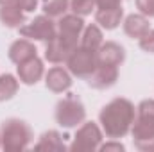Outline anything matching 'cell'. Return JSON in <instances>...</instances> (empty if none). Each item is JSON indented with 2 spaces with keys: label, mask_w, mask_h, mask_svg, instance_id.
Segmentation results:
<instances>
[{
  "label": "cell",
  "mask_w": 154,
  "mask_h": 152,
  "mask_svg": "<svg viewBox=\"0 0 154 152\" xmlns=\"http://www.w3.org/2000/svg\"><path fill=\"white\" fill-rule=\"evenodd\" d=\"M0 147H2V134H0Z\"/></svg>",
  "instance_id": "cell-29"
},
{
  "label": "cell",
  "mask_w": 154,
  "mask_h": 152,
  "mask_svg": "<svg viewBox=\"0 0 154 152\" xmlns=\"http://www.w3.org/2000/svg\"><path fill=\"white\" fill-rule=\"evenodd\" d=\"M97 9H109V7H120L122 0H95Z\"/></svg>",
  "instance_id": "cell-26"
},
{
  "label": "cell",
  "mask_w": 154,
  "mask_h": 152,
  "mask_svg": "<svg viewBox=\"0 0 154 152\" xmlns=\"http://www.w3.org/2000/svg\"><path fill=\"white\" fill-rule=\"evenodd\" d=\"M99 150H102V152H109V150L122 152V150H124V145H122V143H118V141H108V143H104V145L100 143Z\"/></svg>",
  "instance_id": "cell-27"
},
{
  "label": "cell",
  "mask_w": 154,
  "mask_h": 152,
  "mask_svg": "<svg viewBox=\"0 0 154 152\" xmlns=\"http://www.w3.org/2000/svg\"><path fill=\"white\" fill-rule=\"evenodd\" d=\"M45 84L50 91L54 93H63L68 91L72 86V74L68 70H65L63 66H54L47 72L45 75Z\"/></svg>",
  "instance_id": "cell-11"
},
{
  "label": "cell",
  "mask_w": 154,
  "mask_h": 152,
  "mask_svg": "<svg viewBox=\"0 0 154 152\" xmlns=\"http://www.w3.org/2000/svg\"><path fill=\"white\" fill-rule=\"evenodd\" d=\"M2 149L5 152L25 150L32 141V129L20 118H9L0 127Z\"/></svg>",
  "instance_id": "cell-3"
},
{
  "label": "cell",
  "mask_w": 154,
  "mask_h": 152,
  "mask_svg": "<svg viewBox=\"0 0 154 152\" xmlns=\"http://www.w3.org/2000/svg\"><path fill=\"white\" fill-rule=\"evenodd\" d=\"M102 143V131L95 122H84L77 129L74 141L70 145L72 152H93L99 150Z\"/></svg>",
  "instance_id": "cell-5"
},
{
  "label": "cell",
  "mask_w": 154,
  "mask_h": 152,
  "mask_svg": "<svg viewBox=\"0 0 154 152\" xmlns=\"http://www.w3.org/2000/svg\"><path fill=\"white\" fill-rule=\"evenodd\" d=\"M72 52H74L72 48H68L61 39L56 36L52 41L47 43L45 59H47L48 63H52V65H61V63H66V59H68V56H70Z\"/></svg>",
  "instance_id": "cell-16"
},
{
  "label": "cell",
  "mask_w": 154,
  "mask_h": 152,
  "mask_svg": "<svg viewBox=\"0 0 154 152\" xmlns=\"http://www.w3.org/2000/svg\"><path fill=\"white\" fill-rule=\"evenodd\" d=\"M70 9V0H45L43 2V14L48 18H61Z\"/></svg>",
  "instance_id": "cell-20"
},
{
  "label": "cell",
  "mask_w": 154,
  "mask_h": 152,
  "mask_svg": "<svg viewBox=\"0 0 154 152\" xmlns=\"http://www.w3.org/2000/svg\"><path fill=\"white\" fill-rule=\"evenodd\" d=\"M0 22L9 29H20L25 23V11L14 2L0 5Z\"/></svg>",
  "instance_id": "cell-14"
},
{
  "label": "cell",
  "mask_w": 154,
  "mask_h": 152,
  "mask_svg": "<svg viewBox=\"0 0 154 152\" xmlns=\"http://www.w3.org/2000/svg\"><path fill=\"white\" fill-rule=\"evenodd\" d=\"M82 31H84V20H82V16H79L75 13L65 14L57 22V38L72 50H75L79 47V39H81Z\"/></svg>",
  "instance_id": "cell-8"
},
{
  "label": "cell",
  "mask_w": 154,
  "mask_h": 152,
  "mask_svg": "<svg viewBox=\"0 0 154 152\" xmlns=\"http://www.w3.org/2000/svg\"><path fill=\"white\" fill-rule=\"evenodd\" d=\"M125 59V50L122 45L116 41H106L99 47L97 50V65H106V66H120Z\"/></svg>",
  "instance_id": "cell-9"
},
{
  "label": "cell",
  "mask_w": 154,
  "mask_h": 152,
  "mask_svg": "<svg viewBox=\"0 0 154 152\" xmlns=\"http://www.w3.org/2000/svg\"><path fill=\"white\" fill-rule=\"evenodd\" d=\"M84 118H86V109H84L82 102L74 93H68L63 100L57 102V106H56V122L61 127H65V129L77 127L79 123L84 122Z\"/></svg>",
  "instance_id": "cell-4"
},
{
  "label": "cell",
  "mask_w": 154,
  "mask_h": 152,
  "mask_svg": "<svg viewBox=\"0 0 154 152\" xmlns=\"http://www.w3.org/2000/svg\"><path fill=\"white\" fill-rule=\"evenodd\" d=\"M9 2H13V0H0V5H4V4H9Z\"/></svg>",
  "instance_id": "cell-28"
},
{
  "label": "cell",
  "mask_w": 154,
  "mask_h": 152,
  "mask_svg": "<svg viewBox=\"0 0 154 152\" xmlns=\"http://www.w3.org/2000/svg\"><path fill=\"white\" fill-rule=\"evenodd\" d=\"M68 72L79 79H88L97 68V52L77 47L66 59Z\"/></svg>",
  "instance_id": "cell-7"
},
{
  "label": "cell",
  "mask_w": 154,
  "mask_h": 152,
  "mask_svg": "<svg viewBox=\"0 0 154 152\" xmlns=\"http://www.w3.org/2000/svg\"><path fill=\"white\" fill-rule=\"evenodd\" d=\"M102 43H104V39H102V31L99 29V25L91 23V25L84 27L79 47L88 48V50H95V52H97V50H99V47H100Z\"/></svg>",
  "instance_id": "cell-18"
},
{
  "label": "cell",
  "mask_w": 154,
  "mask_h": 152,
  "mask_svg": "<svg viewBox=\"0 0 154 152\" xmlns=\"http://www.w3.org/2000/svg\"><path fill=\"white\" fill-rule=\"evenodd\" d=\"M36 52H38V50H36L34 43H32L31 39L23 38V39H16V41L11 43L7 56H9V59H11L14 65H22V63H25V61L36 57Z\"/></svg>",
  "instance_id": "cell-12"
},
{
  "label": "cell",
  "mask_w": 154,
  "mask_h": 152,
  "mask_svg": "<svg viewBox=\"0 0 154 152\" xmlns=\"http://www.w3.org/2000/svg\"><path fill=\"white\" fill-rule=\"evenodd\" d=\"M140 48L145 50V52H154V29H151L145 36L140 38Z\"/></svg>",
  "instance_id": "cell-24"
},
{
  "label": "cell",
  "mask_w": 154,
  "mask_h": 152,
  "mask_svg": "<svg viewBox=\"0 0 154 152\" xmlns=\"http://www.w3.org/2000/svg\"><path fill=\"white\" fill-rule=\"evenodd\" d=\"M43 74H45L43 61L39 59L38 56L32 57V59H29V61H25V63H22V65H18V77L27 86L36 84L39 79L43 77Z\"/></svg>",
  "instance_id": "cell-13"
},
{
  "label": "cell",
  "mask_w": 154,
  "mask_h": 152,
  "mask_svg": "<svg viewBox=\"0 0 154 152\" xmlns=\"http://www.w3.org/2000/svg\"><path fill=\"white\" fill-rule=\"evenodd\" d=\"M136 7L143 16L147 18L154 16V0H136Z\"/></svg>",
  "instance_id": "cell-23"
},
{
  "label": "cell",
  "mask_w": 154,
  "mask_h": 152,
  "mask_svg": "<svg viewBox=\"0 0 154 152\" xmlns=\"http://www.w3.org/2000/svg\"><path fill=\"white\" fill-rule=\"evenodd\" d=\"M95 0H70V9L72 13H75L79 16H86L91 14V11L95 9Z\"/></svg>",
  "instance_id": "cell-22"
},
{
  "label": "cell",
  "mask_w": 154,
  "mask_h": 152,
  "mask_svg": "<svg viewBox=\"0 0 154 152\" xmlns=\"http://www.w3.org/2000/svg\"><path fill=\"white\" fill-rule=\"evenodd\" d=\"M18 31L23 38L43 41V43H48L57 36V25L54 23V18H48L47 14L36 16L32 22L23 23Z\"/></svg>",
  "instance_id": "cell-6"
},
{
  "label": "cell",
  "mask_w": 154,
  "mask_h": 152,
  "mask_svg": "<svg viewBox=\"0 0 154 152\" xmlns=\"http://www.w3.org/2000/svg\"><path fill=\"white\" fill-rule=\"evenodd\" d=\"M133 141L138 150L154 152V100H142L136 108V116L131 127Z\"/></svg>",
  "instance_id": "cell-2"
},
{
  "label": "cell",
  "mask_w": 154,
  "mask_h": 152,
  "mask_svg": "<svg viewBox=\"0 0 154 152\" xmlns=\"http://www.w3.org/2000/svg\"><path fill=\"white\" fill-rule=\"evenodd\" d=\"M134 116H136V108L133 106L131 100L113 99L109 104L102 108L99 114V122L102 125V132L109 140H118L131 131Z\"/></svg>",
  "instance_id": "cell-1"
},
{
  "label": "cell",
  "mask_w": 154,
  "mask_h": 152,
  "mask_svg": "<svg viewBox=\"0 0 154 152\" xmlns=\"http://www.w3.org/2000/svg\"><path fill=\"white\" fill-rule=\"evenodd\" d=\"M16 5H20V9H23L25 13H31L38 7V0H13Z\"/></svg>",
  "instance_id": "cell-25"
},
{
  "label": "cell",
  "mask_w": 154,
  "mask_h": 152,
  "mask_svg": "<svg viewBox=\"0 0 154 152\" xmlns=\"http://www.w3.org/2000/svg\"><path fill=\"white\" fill-rule=\"evenodd\" d=\"M116 79H118V68L116 66L97 65L95 72L88 77V84L95 90H108L116 82Z\"/></svg>",
  "instance_id": "cell-10"
},
{
  "label": "cell",
  "mask_w": 154,
  "mask_h": 152,
  "mask_svg": "<svg viewBox=\"0 0 154 152\" xmlns=\"http://www.w3.org/2000/svg\"><path fill=\"white\" fill-rule=\"evenodd\" d=\"M149 31H151L149 18L143 16L142 13H140V14H129V16L124 20V32H125L129 38L140 39L142 36H145Z\"/></svg>",
  "instance_id": "cell-15"
},
{
  "label": "cell",
  "mask_w": 154,
  "mask_h": 152,
  "mask_svg": "<svg viewBox=\"0 0 154 152\" xmlns=\"http://www.w3.org/2000/svg\"><path fill=\"white\" fill-rule=\"evenodd\" d=\"M18 91V81L16 77L11 74H4L0 75V102L11 100Z\"/></svg>",
  "instance_id": "cell-21"
},
{
  "label": "cell",
  "mask_w": 154,
  "mask_h": 152,
  "mask_svg": "<svg viewBox=\"0 0 154 152\" xmlns=\"http://www.w3.org/2000/svg\"><path fill=\"white\" fill-rule=\"evenodd\" d=\"M65 143H63V136L57 131H47L41 134L39 141L36 143V150H65Z\"/></svg>",
  "instance_id": "cell-19"
},
{
  "label": "cell",
  "mask_w": 154,
  "mask_h": 152,
  "mask_svg": "<svg viewBox=\"0 0 154 152\" xmlns=\"http://www.w3.org/2000/svg\"><path fill=\"white\" fill-rule=\"evenodd\" d=\"M124 16V9L120 7H109V9H97L95 13V20L100 27H104L106 31H113L120 25Z\"/></svg>",
  "instance_id": "cell-17"
}]
</instances>
